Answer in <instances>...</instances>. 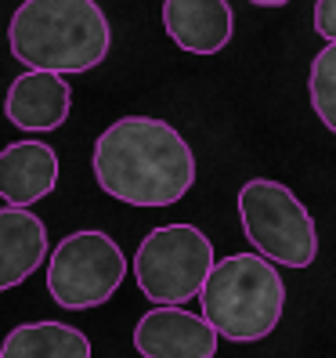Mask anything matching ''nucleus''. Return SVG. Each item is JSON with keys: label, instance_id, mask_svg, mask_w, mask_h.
I'll use <instances>...</instances> for the list:
<instances>
[{"label": "nucleus", "instance_id": "f257e3e1", "mask_svg": "<svg viewBox=\"0 0 336 358\" xmlns=\"http://www.w3.org/2000/svg\"><path fill=\"white\" fill-rule=\"evenodd\" d=\"M91 166L101 192L131 206H174L196 185L192 145L156 116L109 123L94 141Z\"/></svg>", "mask_w": 336, "mask_h": 358}, {"label": "nucleus", "instance_id": "f03ea898", "mask_svg": "<svg viewBox=\"0 0 336 358\" xmlns=\"http://www.w3.org/2000/svg\"><path fill=\"white\" fill-rule=\"evenodd\" d=\"M8 44L26 69L66 76L101 66L112 29L94 0H22L11 15Z\"/></svg>", "mask_w": 336, "mask_h": 358}, {"label": "nucleus", "instance_id": "7ed1b4c3", "mask_svg": "<svg viewBox=\"0 0 336 358\" xmlns=\"http://www.w3.org/2000/svg\"><path fill=\"white\" fill-rule=\"evenodd\" d=\"M199 301L221 336L254 344L275 333L286 308V282L264 254H232L214 264Z\"/></svg>", "mask_w": 336, "mask_h": 358}, {"label": "nucleus", "instance_id": "20e7f679", "mask_svg": "<svg viewBox=\"0 0 336 358\" xmlns=\"http://www.w3.org/2000/svg\"><path fill=\"white\" fill-rule=\"evenodd\" d=\"M239 221L242 236L268 261L286 268H307L319 257V228H314L311 210L282 181H246L239 188Z\"/></svg>", "mask_w": 336, "mask_h": 358}, {"label": "nucleus", "instance_id": "39448f33", "mask_svg": "<svg viewBox=\"0 0 336 358\" xmlns=\"http://www.w3.org/2000/svg\"><path fill=\"white\" fill-rule=\"evenodd\" d=\"M214 264V243L206 231L196 224H163L141 239L134 279L152 304H184L203 293Z\"/></svg>", "mask_w": 336, "mask_h": 358}, {"label": "nucleus", "instance_id": "423d86ee", "mask_svg": "<svg viewBox=\"0 0 336 358\" xmlns=\"http://www.w3.org/2000/svg\"><path fill=\"white\" fill-rule=\"evenodd\" d=\"M127 257L112 236L94 228L69 231L48 261V289L51 301L66 311L98 308L123 286Z\"/></svg>", "mask_w": 336, "mask_h": 358}, {"label": "nucleus", "instance_id": "0eeeda50", "mask_svg": "<svg viewBox=\"0 0 336 358\" xmlns=\"http://www.w3.org/2000/svg\"><path fill=\"white\" fill-rule=\"evenodd\" d=\"M217 329L206 315H192L181 304H159L134 326V348L141 358H214Z\"/></svg>", "mask_w": 336, "mask_h": 358}, {"label": "nucleus", "instance_id": "6e6552de", "mask_svg": "<svg viewBox=\"0 0 336 358\" xmlns=\"http://www.w3.org/2000/svg\"><path fill=\"white\" fill-rule=\"evenodd\" d=\"M73 87L61 73L29 69L22 73L4 98V116L22 131H54L69 120Z\"/></svg>", "mask_w": 336, "mask_h": 358}, {"label": "nucleus", "instance_id": "1a4fd4ad", "mask_svg": "<svg viewBox=\"0 0 336 358\" xmlns=\"http://www.w3.org/2000/svg\"><path fill=\"white\" fill-rule=\"evenodd\" d=\"M163 29L188 55H217L235 33L228 0H163Z\"/></svg>", "mask_w": 336, "mask_h": 358}, {"label": "nucleus", "instance_id": "9d476101", "mask_svg": "<svg viewBox=\"0 0 336 358\" xmlns=\"http://www.w3.org/2000/svg\"><path fill=\"white\" fill-rule=\"evenodd\" d=\"M58 156L44 141H15L0 149V199L8 206H29L54 192Z\"/></svg>", "mask_w": 336, "mask_h": 358}, {"label": "nucleus", "instance_id": "9b49d317", "mask_svg": "<svg viewBox=\"0 0 336 358\" xmlns=\"http://www.w3.org/2000/svg\"><path fill=\"white\" fill-rule=\"evenodd\" d=\"M48 261V228L29 206L0 210V293L26 282Z\"/></svg>", "mask_w": 336, "mask_h": 358}, {"label": "nucleus", "instance_id": "f8f14e48", "mask_svg": "<svg viewBox=\"0 0 336 358\" xmlns=\"http://www.w3.org/2000/svg\"><path fill=\"white\" fill-rule=\"evenodd\" d=\"M0 358H91V341L69 322H22L4 336Z\"/></svg>", "mask_w": 336, "mask_h": 358}, {"label": "nucleus", "instance_id": "ddd939ff", "mask_svg": "<svg viewBox=\"0 0 336 358\" xmlns=\"http://www.w3.org/2000/svg\"><path fill=\"white\" fill-rule=\"evenodd\" d=\"M307 91H311L314 116L336 134V40L314 55L311 76H307Z\"/></svg>", "mask_w": 336, "mask_h": 358}, {"label": "nucleus", "instance_id": "4468645a", "mask_svg": "<svg viewBox=\"0 0 336 358\" xmlns=\"http://www.w3.org/2000/svg\"><path fill=\"white\" fill-rule=\"evenodd\" d=\"M314 33L322 40H336V0H314Z\"/></svg>", "mask_w": 336, "mask_h": 358}, {"label": "nucleus", "instance_id": "2eb2a0df", "mask_svg": "<svg viewBox=\"0 0 336 358\" xmlns=\"http://www.w3.org/2000/svg\"><path fill=\"white\" fill-rule=\"evenodd\" d=\"M249 4H257V8H282V4H289V0H249Z\"/></svg>", "mask_w": 336, "mask_h": 358}]
</instances>
